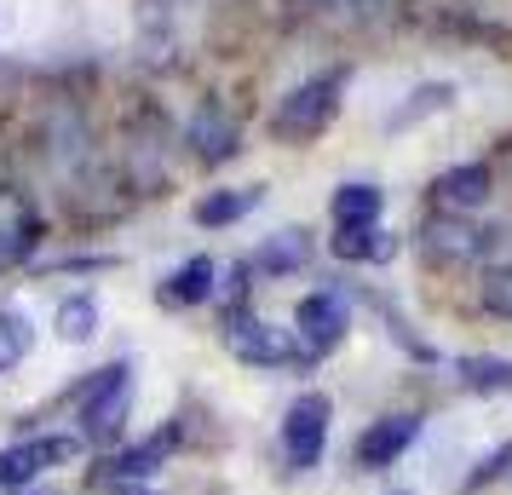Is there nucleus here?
<instances>
[{
    "label": "nucleus",
    "mask_w": 512,
    "mask_h": 495,
    "mask_svg": "<svg viewBox=\"0 0 512 495\" xmlns=\"http://www.w3.org/2000/svg\"><path fill=\"white\" fill-rule=\"evenodd\" d=\"M225 352H236L242 363H265V369L311 363V352L294 340V329H271L254 311H231V323H225Z\"/></svg>",
    "instance_id": "1"
},
{
    "label": "nucleus",
    "mask_w": 512,
    "mask_h": 495,
    "mask_svg": "<svg viewBox=\"0 0 512 495\" xmlns=\"http://www.w3.org/2000/svg\"><path fill=\"white\" fill-rule=\"evenodd\" d=\"M334 110H340V81H334V75H317V81L294 87V93L271 110V133H277V139H317L328 121H334Z\"/></svg>",
    "instance_id": "2"
},
{
    "label": "nucleus",
    "mask_w": 512,
    "mask_h": 495,
    "mask_svg": "<svg viewBox=\"0 0 512 495\" xmlns=\"http://www.w3.org/2000/svg\"><path fill=\"white\" fill-rule=\"evenodd\" d=\"M127 409H133V369H127V363H110V369L87 386V398H81V426H87V438H93V444L121 438Z\"/></svg>",
    "instance_id": "3"
},
{
    "label": "nucleus",
    "mask_w": 512,
    "mask_h": 495,
    "mask_svg": "<svg viewBox=\"0 0 512 495\" xmlns=\"http://www.w3.org/2000/svg\"><path fill=\"white\" fill-rule=\"evenodd\" d=\"M328 421H334V403L323 392H300L288 403V415H282V455H288L294 472L317 467V455L328 444Z\"/></svg>",
    "instance_id": "4"
},
{
    "label": "nucleus",
    "mask_w": 512,
    "mask_h": 495,
    "mask_svg": "<svg viewBox=\"0 0 512 495\" xmlns=\"http://www.w3.org/2000/svg\"><path fill=\"white\" fill-rule=\"evenodd\" d=\"M346 329H351V306H346V294H305L300 300V311H294V334H300V346L311 357H323V352H334L340 340H346Z\"/></svg>",
    "instance_id": "5"
},
{
    "label": "nucleus",
    "mask_w": 512,
    "mask_h": 495,
    "mask_svg": "<svg viewBox=\"0 0 512 495\" xmlns=\"http://www.w3.org/2000/svg\"><path fill=\"white\" fill-rule=\"evenodd\" d=\"M75 455V438H29V444H12L0 455V490H24L41 472L64 467Z\"/></svg>",
    "instance_id": "6"
},
{
    "label": "nucleus",
    "mask_w": 512,
    "mask_h": 495,
    "mask_svg": "<svg viewBox=\"0 0 512 495\" xmlns=\"http://www.w3.org/2000/svg\"><path fill=\"white\" fill-rule=\"evenodd\" d=\"M415 438H420V415H386V421H374L369 432H363L357 461H363V467H392Z\"/></svg>",
    "instance_id": "7"
},
{
    "label": "nucleus",
    "mask_w": 512,
    "mask_h": 495,
    "mask_svg": "<svg viewBox=\"0 0 512 495\" xmlns=\"http://www.w3.org/2000/svg\"><path fill=\"white\" fill-rule=\"evenodd\" d=\"M41 242V219L18 190H0V265L24 260L29 248Z\"/></svg>",
    "instance_id": "8"
},
{
    "label": "nucleus",
    "mask_w": 512,
    "mask_h": 495,
    "mask_svg": "<svg viewBox=\"0 0 512 495\" xmlns=\"http://www.w3.org/2000/svg\"><path fill=\"white\" fill-rule=\"evenodd\" d=\"M420 248H426L432 260H478L489 248V231L466 225V219H438V225L420 231Z\"/></svg>",
    "instance_id": "9"
},
{
    "label": "nucleus",
    "mask_w": 512,
    "mask_h": 495,
    "mask_svg": "<svg viewBox=\"0 0 512 495\" xmlns=\"http://www.w3.org/2000/svg\"><path fill=\"white\" fill-rule=\"evenodd\" d=\"M432 196H438L449 213H466V208H484L489 202V167L472 162V167H449L438 185H432Z\"/></svg>",
    "instance_id": "10"
},
{
    "label": "nucleus",
    "mask_w": 512,
    "mask_h": 495,
    "mask_svg": "<svg viewBox=\"0 0 512 495\" xmlns=\"http://www.w3.org/2000/svg\"><path fill=\"white\" fill-rule=\"evenodd\" d=\"M334 254L351 265H386L397 254V236L380 231V225H340V236H334Z\"/></svg>",
    "instance_id": "11"
},
{
    "label": "nucleus",
    "mask_w": 512,
    "mask_h": 495,
    "mask_svg": "<svg viewBox=\"0 0 512 495\" xmlns=\"http://www.w3.org/2000/svg\"><path fill=\"white\" fill-rule=\"evenodd\" d=\"M190 144H196V156H202V162H225L242 139H236V121H225L208 104V110H196V116H190Z\"/></svg>",
    "instance_id": "12"
},
{
    "label": "nucleus",
    "mask_w": 512,
    "mask_h": 495,
    "mask_svg": "<svg viewBox=\"0 0 512 495\" xmlns=\"http://www.w3.org/2000/svg\"><path fill=\"white\" fill-rule=\"evenodd\" d=\"M173 444H179V432L167 426V432H156L150 444H133L110 472H116V478H127V484H144V478H156V472H162V461L173 455Z\"/></svg>",
    "instance_id": "13"
},
{
    "label": "nucleus",
    "mask_w": 512,
    "mask_h": 495,
    "mask_svg": "<svg viewBox=\"0 0 512 495\" xmlns=\"http://www.w3.org/2000/svg\"><path fill=\"white\" fill-rule=\"evenodd\" d=\"M208 294H213V260H202V254L179 265V271L167 277V288H162L167 306H202Z\"/></svg>",
    "instance_id": "14"
},
{
    "label": "nucleus",
    "mask_w": 512,
    "mask_h": 495,
    "mask_svg": "<svg viewBox=\"0 0 512 495\" xmlns=\"http://www.w3.org/2000/svg\"><path fill=\"white\" fill-rule=\"evenodd\" d=\"M305 260H311V236H305V231H277L254 254V265H259V271H271V277H288V271H300Z\"/></svg>",
    "instance_id": "15"
},
{
    "label": "nucleus",
    "mask_w": 512,
    "mask_h": 495,
    "mask_svg": "<svg viewBox=\"0 0 512 495\" xmlns=\"http://www.w3.org/2000/svg\"><path fill=\"white\" fill-rule=\"evenodd\" d=\"M461 386L466 392H484V398H507L512 357H461Z\"/></svg>",
    "instance_id": "16"
},
{
    "label": "nucleus",
    "mask_w": 512,
    "mask_h": 495,
    "mask_svg": "<svg viewBox=\"0 0 512 495\" xmlns=\"http://www.w3.org/2000/svg\"><path fill=\"white\" fill-rule=\"evenodd\" d=\"M380 208H386V196L374 185H340L334 190V219H340V225H380Z\"/></svg>",
    "instance_id": "17"
},
{
    "label": "nucleus",
    "mask_w": 512,
    "mask_h": 495,
    "mask_svg": "<svg viewBox=\"0 0 512 495\" xmlns=\"http://www.w3.org/2000/svg\"><path fill=\"white\" fill-rule=\"evenodd\" d=\"M259 208V190H219V196H202L196 202V219L202 225H231V219H242V213Z\"/></svg>",
    "instance_id": "18"
},
{
    "label": "nucleus",
    "mask_w": 512,
    "mask_h": 495,
    "mask_svg": "<svg viewBox=\"0 0 512 495\" xmlns=\"http://www.w3.org/2000/svg\"><path fill=\"white\" fill-rule=\"evenodd\" d=\"M29 346H35V329H29L24 311H0V375L6 369H18L29 357Z\"/></svg>",
    "instance_id": "19"
},
{
    "label": "nucleus",
    "mask_w": 512,
    "mask_h": 495,
    "mask_svg": "<svg viewBox=\"0 0 512 495\" xmlns=\"http://www.w3.org/2000/svg\"><path fill=\"white\" fill-rule=\"evenodd\" d=\"M98 329V300L93 294H70L64 306H58V334L70 340V346H81V340H93Z\"/></svg>",
    "instance_id": "20"
},
{
    "label": "nucleus",
    "mask_w": 512,
    "mask_h": 495,
    "mask_svg": "<svg viewBox=\"0 0 512 495\" xmlns=\"http://www.w3.org/2000/svg\"><path fill=\"white\" fill-rule=\"evenodd\" d=\"M484 306L512 323V265H501V271H489L484 277Z\"/></svg>",
    "instance_id": "21"
},
{
    "label": "nucleus",
    "mask_w": 512,
    "mask_h": 495,
    "mask_svg": "<svg viewBox=\"0 0 512 495\" xmlns=\"http://www.w3.org/2000/svg\"><path fill=\"white\" fill-rule=\"evenodd\" d=\"M507 467H512V444H507V449H495V455H489L484 467H478L472 478H466V490H484V484H495V478H501Z\"/></svg>",
    "instance_id": "22"
},
{
    "label": "nucleus",
    "mask_w": 512,
    "mask_h": 495,
    "mask_svg": "<svg viewBox=\"0 0 512 495\" xmlns=\"http://www.w3.org/2000/svg\"><path fill=\"white\" fill-rule=\"evenodd\" d=\"M116 495H150V490H139V484H116Z\"/></svg>",
    "instance_id": "23"
}]
</instances>
